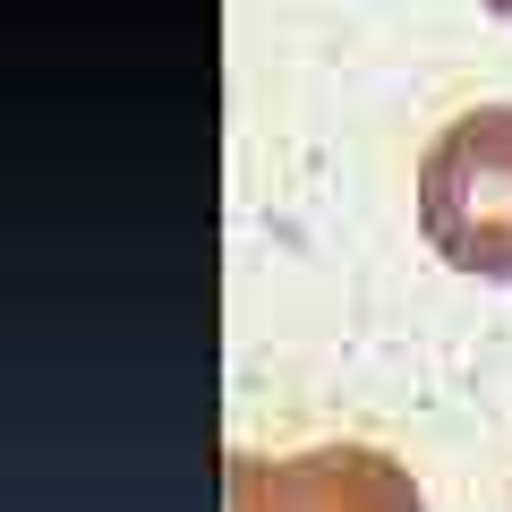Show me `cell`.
<instances>
[{"instance_id": "obj_1", "label": "cell", "mask_w": 512, "mask_h": 512, "mask_svg": "<svg viewBox=\"0 0 512 512\" xmlns=\"http://www.w3.org/2000/svg\"><path fill=\"white\" fill-rule=\"evenodd\" d=\"M419 222L444 265L512 282V103H478L419 163Z\"/></svg>"}, {"instance_id": "obj_2", "label": "cell", "mask_w": 512, "mask_h": 512, "mask_svg": "<svg viewBox=\"0 0 512 512\" xmlns=\"http://www.w3.org/2000/svg\"><path fill=\"white\" fill-rule=\"evenodd\" d=\"M222 495H231V512H427L410 470L367 453V444H316V453H291V461L231 453Z\"/></svg>"}, {"instance_id": "obj_3", "label": "cell", "mask_w": 512, "mask_h": 512, "mask_svg": "<svg viewBox=\"0 0 512 512\" xmlns=\"http://www.w3.org/2000/svg\"><path fill=\"white\" fill-rule=\"evenodd\" d=\"M478 9H495V18H512V0H478Z\"/></svg>"}]
</instances>
